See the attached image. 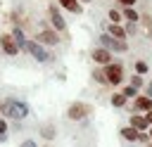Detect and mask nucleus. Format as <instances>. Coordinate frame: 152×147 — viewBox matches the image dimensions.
<instances>
[{"label": "nucleus", "instance_id": "obj_5", "mask_svg": "<svg viewBox=\"0 0 152 147\" xmlns=\"http://www.w3.org/2000/svg\"><path fill=\"white\" fill-rule=\"evenodd\" d=\"M104 69H107V83H109V85H119V83L124 81V64L109 62Z\"/></svg>", "mask_w": 152, "mask_h": 147}, {"label": "nucleus", "instance_id": "obj_25", "mask_svg": "<svg viewBox=\"0 0 152 147\" xmlns=\"http://www.w3.org/2000/svg\"><path fill=\"white\" fill-rule=\"evenodd\" d=\"M131 85H135V88H140V85H142V74H138V76H133V78H131Z\"/></svg>", "mask_w": 152, "mask_h": 147}, {"label": "nucleus", "instance_id": "obj_23", "mask_svg": "<svg viewBox=\"0 0 152 147\" xmlns=\"http://www.w3.org/2000/svg\"><path fill=\"white\" fill-rule=\"evenodd\" d=\"M135 74H147V64H145L142 59L135 62Z\"/></svg>", "mask_w": 152, "mask_h": 147}, {"label": "nucleus", "instance_id": "obj_6", "mask_svg": "<svg viewBox=\"0 0 152 147\" xmlns=\"http://www.w3.org/2000/svg\"><path fill=\"white\" fill-rule=\"evenodd\" d=\"M0 45H2V50H5L7 55H12V57H14V55L19 52V47H21L12 33H5V36H0Z\"/></svg>", "mask_w": 152, "mask_h": 147}, {"label": "nucleus", "instance_id": "obj_20", "mask_svg": "<svg viewBox=\"0 0 152 147\" xmlns=\"http://www.w3.org/2000/svg\"><path fill=\"white\" fill-rule=\"evenodd\" d=\"M107 17H109V19H112V21H114V24H119V21H121V19H124V14H121V12H119V9H109V14H107Z\"/></svg>", "mask_w": 152, "mask_h": 147}, {"label": "nucleus", "instance_id": "obj_14", "mask_svg": "<svg viewBox=\"0 0 152 147\" xmlns=\"http://www.w3.org/2000/svg\"><path fill=\"white\" fill-rule=\"evenodd\" d=\"M107 31H109L112 36H116V38H124V40H126V28H124L121 24H114V21H112V26H107Z\"/></svg>", "mask_w": 152, "mask_h": 147}, {"label": "nucleus", "instance_id": "obj_24", "mask_svg": "<svg viewBox=\"0 0 152 147\" xmlns=\"http://www.w3.org/2000/svg\"><path fill=\"white\" fill-rule=\"evenodd\" d=\"M7 140V123L0 119V142H5Z\"/></svg>", "mask_w": 152, "mask_h": 147}, {"label": "nucleus", "instance_id": "obj_17", "mask_svg": "<svg viewBox=\"0 0 152 147\" xmlns=\"http://www.w3.org/2000/svg\"><path fill=\"white\" fill-rule=\"evenodd\" d=\"M124 19H128V21H140V14H138L133 7H124Z\"/></svg>", "mask_w": 152, "mask_h": 147}, {"label": "nucleus", "instance_id": "obj_29", "mask_svg": "<svg viewBox=\"0 0 152 147\" xmlns=\"http://www.w3.org/2000/svg\"><path fill=\"white\" fill-rule=\"evenodd\" d=\"M81 2H90V0H81Z\"/></svg>", "mask_w": 152, "mask_h": 147}, {"label": "nucleus", "instance_id": "obj_9", "mask_svg": "<svg viewBox=\"0 0 152 147\" xmlns=\"http://www.w3.org/2000/svg\"><path fill=\"white\" fill-rule=\"evenodd\" d=\"M133 109H135V111H150V109H152V97H150V95H147V97H145V95H138L135 102H133Z\"/></svg>", "mask_w": 152, "mask_h": 147}, {"label": "nucleus", "instance_id": "obj_13", "mask_svg": "<svg viewBox=\"0 0 152 147\" xmlns=\"http://www.w3.org/2000/svg\"><path fill=\"white\" fill-rule=\"evenodd\" d=\"M59 5H62L66 12H74V14L81 12V0H59Z\"/></svg>", "mask_w": 152, "mask_h": 147}, {"label": "nucleus", "instance_id": "obj_1", "mask_svg": "<svg viewBox=\"0 0 152 147\" xmlns=\"http://www.w3.org/2000/svg\"><path fill=\"white\" fill-rule=\"evenodd\" d=\"M0 114H5L12 121H21V119L28 116V104L17 100V97H7V100L0 102Z\"/></svg>", "mask_w": 152, "mask_h": 147}, {"label": "nucleus", "instance_id": "obj_12", "mask_svg": "<svg viewBox=\"0 0 152 147\" xmlns=\"http://www.w3.org/2000/svg\"><path fill=\"white\" fill-rule=\"evenodd\" d=\"M140 133H142V130H138L135 126H126V128H121V135H124L128 142H140Z\"/></svg>", "mask_w": 152, "mask_h": 147}, {"label": "nucleus", "instance_id": "obj_3", "mask_svg": "<svg viewBox=\"0 0 152 147\" xmlns=\"http://www.w3.org/2000/svg\"><path fill=\"white\" fill-rule=\"evenodd\" d=\"M100 43H102L107 50H112V52H126V50H128L126 40H124V38H116V36H112L109 31H104V33L100 36Z\"/></svg>", "mask_w": 152, "mask_h": 147}, {"label": "nucleus", "instance_id": "obj_15", "mask_svg": "<svg viewBox=\"0 0 152 147\" xmlns=\"http://www.w3.org/2000/svg\"><path fill=\"white\" fill-rule=\"evenodd\" d=\"M93 81H97V83H107V69L100 64V69H95L93 71Z\"/></svg>", "mask_w": 152, "mask_h": 147}, {"label": "nucleus", "instance_id": "obj_31", "mask_svg": "<svg viewBox=\"0 0 152 147\" xmlns=\"http://www.w3.org/2000/svg\"><path fill=\"white\" fill-rule=\"evenodd\" d=\"M150 147H152V145H150Z\"/></svg>", "mask_w": 152, "mask_h": 147}, {"label": "nucleus", "instance_id": "obj_2", "mask_svg": "<svg viewBox=\"0 0 152 147\" xmlns=\"http://www.w3.org/2000/svg\"><path fill=\"white\" fill-rule=\"evenodd\" d=\"M24 50H26V52H28L36 62H43V64H45V62H52V55H50V52L40 45V40H26Z\"/></svg>", "mask_w": 152, "mask_h": 147}, {"label": "nucleus", "instance_id": "obj_32", "mask_svg": "<svg viewBox=\"0 0 152 147\" xmlns=\"http://www.w3.org/2000/svg\"><path fill=\"white\" fill-rule=\"evenodd\" d=\"M45 147H48V145H45Z\"/></svg>", "mask_w": 152, "mask_h": 147}, {"label": "nucleus", "instance_id": "obj_4", "mask_svg": "<svg viewBox=\"0 0 152 147\" xmlns=\"http://www.w3.org/2000/svg\"><path fill=\"white\" fill-rule=\"evenodd\" d=\"M90 111H93L90 104H86V102H71L69 109H66V119H71V121H81V119H86Z\"/></svg>", "mask_w": 152, "mask_h": 147}, {"label": "nucleus", "instance_id": "obj_26", "mask_svg": "<svg viewBox=\"0 0 152 147\" xmlns=\"http://www.w3.org/2000/svg\"><path fill=\"white\" fill-rule=\"evenodd\" d=\"M19 147H38V145H36V142H33V140H24V142H21V145H19Z\"/></svg>", "mask_w": 152, "mask_h": 147}, {"label": "nucleus", "instance_id": "obj_7", "mask_svg": "<svg viewBox=\"0 0 152 147\" xmlns=\"http://www.w3.org/2000/svg\"><path fill=\"white\" fill-rule=\"evenodd\" d=\"M90 57H93V62H95V64H102V66H107V64L112 62V50H107V47L102 45V47L93 50V55H90Z\"/></svg>", "mask_w": 152, "mask_h": 147}, {"label": "nucleus", "instance_id": "obj_8", "mask_svg": "<svg viewBox=\"0 0 152 147\" xmlns=\"http://www.w3.org/2000/svg\"><path fill=\"white\" fill-rule=\"evenodd\" d=\"M48 14H50V21H52V26H55L57 31H64V28H66V21L62 19L57 5H50V7H48Z\"/></svg>", "mask_w": 152, "mask_h": 147}, {"label": "nucleus", "instance_id": "obj_11", "mask_svg": "<svg viewBox=\"0 0 152 147\" xmlns=\"http://www.w3.org/2000/svg\"><path fill=\"white\" fill-rule=\"evenodd\" d=\"M131 126H135L138 130H147V126H150L147 114H131Z\"/></svg>", "mask_w": 152, "mask_h": 147}, {"label": "nucleus", "instance_id": "obj_28", "mask_svg": "<svg viewBox=\"0 0 152 147\" xmlns=\"http://www.w3.org/2000/svg\"><path fill=\"white\" fill-rule=\"evenodd\" d=\"M147 121H150V126H152V109L147 111Z\"/></svg>", "mask_w": 152, "mask_h": 147}, {"label": "nucleus", "instance_id": "obj_16", "mask_svg": "<svg viewBox=\"0 0 152 147\" xmlns=\"http://www.w3.org/2000/svg\"><path fill=\"white\" fill-rule=\"evenodd\" d=\"M140 21H142L145 36H147V38H152V17H150V14H142V17H140Z\"/></svg>", "mask_w": 152, "mask_h": 147}, {"label": "nucleus", "instance_id": "obj_10", "mask_svg": "<svg viewBox=\"0 0 152 147\" xmlns=\"http://www.w3.org/2000/svg\"><path fill=\"white\" fill-rule=\"evenodd\" d=\"M36 38H38L40 43H45V45H57V43H59V36H57L55 31H48V28H45V31H40Z\"/></svg>", "mask_w": 152, "mask_h": 147}, {"label": "nucleus", "instance_id": "obj_22", "mask_svg": "<svg viewBox=\"0 0 152 147\" xmlns=\"http://www.w3.org/2000/svg\"><path fill=\"white\" fill-rule=\"evenodd\" d=\"M124 95H126V97H138V88H135V85H126V88H124Z\"/></svg>", "mask_w": 152, "mask_h": 147}, {"label": "nucleus", "instance_id": "obj_21", "mask_svg": "<svg viewBox=\"0 0 152 147\" xmlns=\"http://www.w3.org/2000/svg\"><path fill=\"white\" fill-rule=\"evenodd\" d=\"M12 36H14V38H17V43H19V45H21V47H24V45H26V38H24V33H21V31H19V28H14V31H12Z\"/></svg>", "mask_w": 152, "mask_h": 147}, {"label": "nucleus", "instance_id": "obj_19", "mask_svg": "<svg viewBox=\"0 0 152 147\" xmlns=\"http://www.w3.org/2000/svg\"><path fill=\"white\" fill-rule=\"evenodd\" d=\"M126 100H128V97H126L124 92H114V95H112V104H114V107H124Z\"/></svg>", "mask_w": 152, "mask_h": 147}, {"label": "nucleus", "instance_id": "obj_18", "mask_svg": "<svg viewBox=\"0 0 152 147\" xmlns=\"http://www.w3.org/2000/svg\"><path fill=\"white\" fill-rule=\"evenodd\" d=\"M40 135H43L45 140H52V138L57 135V133H55V126H52V123H48V126H43V128H40Z\"/></svg>", "mask_w": 152, "mask_h": 147}, {"label": "nucleus", "instance_id": "obj_30", "mask_svg": "<svg viewBox=\"0 0 152 147\" xmlns=\"http://www.w3.org/2000/svg\"><path fill=\"white\" fill-rule=\"evenodd\" d=\"M150 138H152V130H150Z\"/></svg>", "mask_w": 152, "mask_h": 147}, {"label": "nucleus", "instance_id": "obj_27", "mask_svg": "<svg viewBox=\"0 0 152 147\" xmlns=\"http://www.w3.org/2000/svg\"><path fill=\"white\" fill-rule=\"evenodd\" d=\"M119 2H121L124 7H133V5H135V0H119Z\"/></svg>", "mask_w": 152, "mask_h": 147}]
</instances>
